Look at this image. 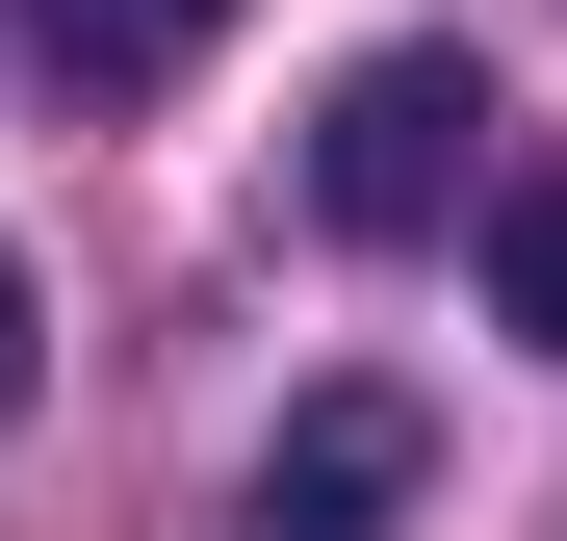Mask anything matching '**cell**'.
Segmentation results:
<instances>
[{"label": "cell", "instance_id": "6da1fadb", "mask_svg": "<svg viewBox=\"0 0 567 541\" xmlns=\"http://www.w3.org/2000/svg\"><path fill=\"white\" fill-rule=\"evenodd\" d=\"M464 180H491V77L464 52H361L336 104H310V232H464Z\"/></svg>", "mask_w": 567, "mask_h": 541}, {"label": "cell", "instance_id": "7a4b0ae2", "mask_svg": "<svg viewBox=\"0 0 567 541\" xmlns=\"http://www.w3.org/2000/svg\"><path fill=\"white\" fill-rule=\"evenodd\" d=\"M413 490H439V413H413V387H310V413L258 438V490H233V541H388Z\"/></svg>", "mask_w": 567, "mask_h": 541}, {"label": "cell", "instance_id": "3957f363", "mask_svg": "<svg viewBox=\"0 0 567 541\" xmlns=\"http://www.w3.org/2000/svg\"><path fill=\"white\" fill-rule=\"evenodd\" d=\"M207 27H233V0H27V52L78 77V104H155V77L207 52Z\"/></svg>", "mask_w": 567, "mask_h": 541}, {"label": "cell", "instance_id": "277c9868", "mask_svg": "<svg viewBox=\"0 0 567 541\" xmlns=\"http://www.w3.org/2000/svg\"><path fill=\"white\" fill-rule=\"evenodd\" d=\"M491 335L567 361V180H516V207H491Z\"/></svg>", "mask_w": 567, "mask_h": 541}, {"label": "cell", "instance_id": "5b68a950", "mask_svg": "<svg viewBox=\"0 0 567 541\" xmlns=\"http://www.w3.org/2000/svg\"><path fill=\"white\" fill-rule=\"evenodd\" d=\"M27 361H52V335H27V258H0V413H27Z\"/></svg>", "mask_w": 567, "mask_h": 541}]
</instances>
